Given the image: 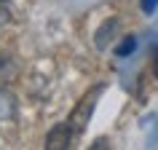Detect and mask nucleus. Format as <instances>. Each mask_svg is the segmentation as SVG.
<instances>
[{"instance_id": "nucleus-3", "label": "nucleus", "mask_w": 158, "mask_h": 150, "mask_svg": "<svg viewBox=\"0 0 158 150\" xmlns=\"http://www.w3.org/2000/svg\"><path fill=\"white\" fill-rule=\"evenodd\" d=\"M16 78H19V65H16V59L8 56V54H0V89L11 86Z\"/></svg>"}, {"instance_id": "nucleus-6", "label": "nucleus", "mask_w": 158, "mask_h": 150, "mask_svg": "<svg viewBox=\"0 0 158 150\" xmlns=\"http://www.w3.org/2000/svg\"><path fill=\"white\" fill-rule=\"evenodd\" d=\"M11 19H14V14H11V8L6 6V3H3V0H0V24H8Z\"/></svg>"}, {"instance_id": "nucleus-8", "label": "nucleus", "mask_w": 158, "mask_h": 150, "mask_svg": "<svg viewBox=\"0 0 158 150\" xmlns=\"http://www.w3.org/2000/svg\"><path fill=\"white\" fill-rule=\"evenodd\" d=\"M153 73H156V78H158V54H156V59H153Z\"/></svg>"}, {"instance_id": "nucleus-4", "label": "nucleus", "mask_w": 158, "mask_h": 150, "mask_svg": "<svg viewBox=\"0 0 158 150\" xmlns=\"http://www.w3.org/2000/svg\"><path fill=\"white\" fill-rule=\"evenodd\" d=\"M115 30H118V19H107V22L97 30V35H94V38H97V40H94V46H97V48H105V46L110 43V38H113V32H115Z\"/></svg>"}, {"instance_id": "nucleus-5", "label": "nucleus", "mask_w": 158, "mask_h": 150, "mask_svg": "<svg viewBox=\"0 0 158 150\" xmlns=\"http://www.w3.org/2000/svg\"><path fill=\"white\" fill-rule=\"evenodd\" d=\"M134 48H137V38H134V35H126L123 43H121V46L115 48V54H118V56H129Z\"/></svg>"}, {"instance_id": "nucleus-1", "label": "nucleus", "mask_w": 158, "mask_h": 150, "mask_svg": "<svg viewBox=\"0 0 158 150\" xmlns=\"http://www.w3.org/2000/svg\"><path fill=\"white\" fill-rule=\"evenodd\" d=\"M105 91V86H97V89H91V91L86 94L83 99L78 102V107L73 110V115H70V129H73L75 134H81L89 126V121H91V113H94V105H97V99H99V94Z\"/></svg>"}, {"instance_id": "nucleus-7", "label": "nucleus", "mask_w": 158, "mask_h": 150, "mask_svg": "<svg viewBox=\"0 0 158 150\" xmlns=\"http://www.w3.org/2000/svg\"><path fill=\"white\" fill-rule=\"evenodd\" d=\"M156 6H158V0H142V11H145V14H153Z\"/></svg>"}, {"instance_id": "nucleus-2", "label": "nucleus", "mask_w": 158, "mask_h": 150, "mask_svg": "<svg viewBox=\"0 0 158 150\" xmlns=\"http://www.w3.org/2000/svg\"><path fill=\"white\" fill-rule=\"evenodd\" d=\"M73 137H75V131L70 129V123H56L48 131V137H46V148L48 150H67V148H73Z\"/></svg>"}]
</instances>
